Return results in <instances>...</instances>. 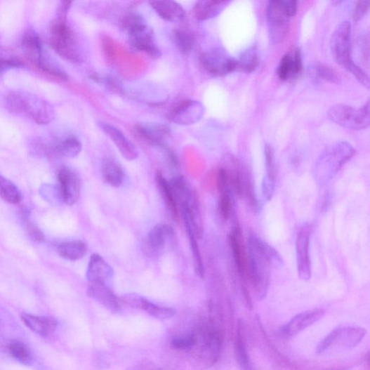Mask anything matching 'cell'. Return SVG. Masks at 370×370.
<instances>
[{"mask_svg": "<svg viewBox=\"0 0 370 370\" xmlns=\"http://www.w3.org/2000/svg\"><path fill=\"white\" fill-rule=\"evenodd\" d=\"M246 277L249 279L255 297L263 300L270 286V268L280 267L282 257L271 246L253 232L249 233L246 242Z\"/></svg>", "mask_w": 370, "mask_h": 370, "instance_id": "1", "label": "cell"}, {"mask_svg": "<svg viewBox=\"0 0 370 370\" xmlns=\"http://www.w3.org/2000/svg\"><path fill=\"white\" fill-rule=\"evenodd\" d=\"M194 343L187 352L192 367L197 370H206L218 361L223 336L220 329L209 320L203 323L194 333Z\"/></svg>", "mask_w": 370, "mask_h": 370, "instance_id": "2", "label": "cell"}, {"mask_svg": "<svg viewBox=\"0 0 370 370\" xmlns=\"http://www.w3.org/2000/svg\"><path fill=\"white\" fill-rule=\"evenodd\" d=\"M72 2L62 1L51 29L49 42L54 51L61 58L72 62H80L81 48L75 33L68 26L67 16Z\"/></svg>", "mask_w": 370, "mask_h": 370, "instance_id": "3", "label": "cell"}, {"mask_svg": "<svg viewBox=\"0 0 370 370\" xmlns=\"http://www.w3.org/2000/svg\"><path fill=\"white\" fill-rule=\"evenodd\" d=\"M355 154V147L348 142H338L326 147L312 169L315 183L319 186L327 185Z\"/></svg>", "mask_w": 370, "mask_h": 370, "instance_id": "4", "label": "cell"}, {"mask_svg": "<svg viewBox=\"0 0 370 370\" xmlns=\"http://www.w3.org/2000/svg\"><path fill=\"white\" fill-rule=\"evenodd\" d=\"M6 106L11 113L26 115L39 125H48L55 117V109L51 103L29 93L11 92L6 98Z\"/></svg>", "mask_w": 370, "mask_h": 370, "instance_id": "5", "label": "cell"}, {"mask_svg": "<svg viewBox=\"0 0 370 370\" xmlns=\"http://www.w3.org/2000/svg\"><path fill=\"white\" fill-rule=\"evenodd\" d=\"M122 26L128 32L129 43L136 51L154 59L161 57L154 31L141 15L136 13L128 15L123 20Z\"/></svg>", "mask_w": 370, "mask_h": 370, "instance_id": "6", "label": "cell"}, {"mask_svg": "<svg viewBox=\"0 0 370 370\" xmlns=\"http://www.w3.org/2000/svg\"><path fill=\"white\" fill-rule=\"evenodd\" d=\"M331 49L334 60L354 77L357 76L362 69L352 60V24L350 21H343L336 28L331 39Z\"/></svg>", "mask_w": 370, "mask_h": 370, "instance_id": "7", "label": "cell"}, {"mask_svg": "<svg viewBox=\"0 0 370 370\" xmlns=\"http://www.w3.org/2000/svg\"><path fill=\"white\" fill-rule=\"evenodd\" d=\"M328 117L335 124L352 131L368 128L370 123V107L368 100L357 109L348 105H338L328 112Z\"/></svg>", "mask_w": 370, "mask_h": 370, "instance_id": "8", "label": "cell"}, {"mask_svg": "<svg viewBox=\"0 0 370 370\" xmlns=\"http://www.w3.org/2000/svg\"><path fill=\"white\" fill-rule=\"evenodd\" d=\"M366 329L359 326L338 327L317 345L316 353L322 355L334 346L354 348L363 340Z\"/></svg>", "mask_w": 370, "mask_h": 370, "instance_id": "9", "label": "cell"}, {"mask_svg": "<svg viewBox=\"0 0 370 370\" xmlns=\"http://www.w3.org/2000/svg\"><path fill=\"white\" fill-rule=\"evenodd\" d=\"M266 15L270 41L273 44L281 43L289 32L291 18L286 11L283 0L270 1Z\"/></svg>", "mask_w": 370, "mask_h": 370, "instance_id": "10", "label": "cell"}, {"mask_svg": "<svg viewBox=\"0 0 370 370\" xmlns=\"http://www.w3.org/2000/svg\"><path fill=\"white\" fill-rule=\"evenodd\" d=\"M204 69L211 75L225 77L237 70V61L224 48H215L201 56Z\"/></svg>", "mask_w": 370, "mask_h": 370, "instance_id": "11", "label": "cell"}, {"mask_svg": "<svg viewBox=\"0 0 370 370\" xmlns=\"http://www.w3.org/2000/svg\"><path fill=\"white\" fill-rule=\"evenodd\" d=\"M312 226L305 223L300 229L296 239V254L299 278L305 282L312 277V263L310 254Z\"/></svg>", "mask_w": 370, "mask_h": 370, "instance_id": "12", "label": "cell"}, {"mask_svg": "<svg viewBox=\"0 0 370 370\" xmlns=\"http://www.w3.org/2000/svg\"><path fill=\"white\" fill-rule=\"evenodd\" d=\"M206 112L204 105L197 101L187 100L178 105L169 114V119L180 126H192L199 122Z\"/></svg>", "mask_w": 370, "mask_h": 370, "instance_id": "13", "label": "cell"}, {"mask_svg": "<svg viewBox=\"0 0 370 370\" xmlns=\"http://www.w3.org/2000/svg\"><path fill=\"white\" fill-rule=\"evenodd\" d=\"M59 190L62 203L67 206L76 204L81 194V180L75 171L62 167L58 172Z\"/></svg>", "mask_w": 370, "mask_h": 370, "instance_id": "14", "label": "cell"}, {"mask_svg": "<svg viewBox=\"0 0 370 370\" xmlns=\"http://www.w3.org/2000/svg\"><path fill=\"white\" fill-rule=\"evenodd\" d=\"M325 315L322 308L310 310L293 317L289 322L279 329V334L285 338L298 335L319 322Z\"/></svg>", "mask_w": 370, "mask_h": 370, "instance_id": "15", "label": "cell"}, {"mask_svg": "<svg viewBox=\"0 0 370 370\" xmlns=\"http://www.w3.org/2000/svg\"><path fill=\"white\" fill-rule=\"evenodd\" d=\"M98 126L114 143L121 155L128 161H134L139 152L134 144L119 129L105 121H98Z\"/></svg>", "mask_w": 370, "mask_h": 370, "instance_id": "16", "label": "cell"}, {"mask_svg": "<svg viewBox=\"0 0 370 370\" xmlns=\"http://www.w3.org/2000/svg\"><path fill=\"white\" fill-rule=\"evenodd\" d=\"M230 235L229 242L232 251L234 266L238 275L244 284L246 278V244H244L242 231L235 222Z\"/></svg>", "mask_w": 370, "mask_h": 370, "instance_id": "17", "label": "cell"}, {"mask_svg": "<svg viewBox=\"0 0 370 370\" xmlns=\"http://www.w3.org/2000/svg\"><path fill=\"white\" fill-rule=\"evenodd\" d=\"M264 157L265 175L262 183V192L264 199L270 201L276 191L277 169L273 147L268 143L264 145Z\"/></svg>", "mask_w": 370, "mask_h": 370, "instance_id": "18", "label": "cell"}, {"mask_svg": "<svg viewBox=\"0 0 370 370\" xmlns=\"http://www.w3.org/2000/svg\"><path fill=\"white\" fill-rule=\"evenodd\" d=\"M136 130L147 143L166 149L171 136V130L167 125L156 121L143 122L137 126Z\"/></svg>", "mask_w": 370, "mask_h": 370, "instance_id": "19", "label": "cell"}, {"mask_svg": "<svg viewBox=\"0 0 370 370\" xmlns=\"http://www.w3.org/2000/svg\"><path fill=\"white\" fill-rule=\"evenodd\" d=\"M303 68L302 53L299 48H295L282 59L277 68V76L284 81L298 79Z\"/></svg>", "mask_w": 370, "mask_h": 370, "instance_id": "20", "label": "cell"}, {"mask_svg": "<svg viewBox=\"0 0 370 370\" xmlns=\"http://www.w3.org/2000/svg\"><path fill=\"white\" fill-rule=\"evenodd\" d=\"M114 277L111 265L98 254H93L89 260L86 277L89 284L100 283L108 284Z\"/></svg>", "mask_w": 370, "mask_h": 370, "instance_id": "21", "label": "cell"}, {"mask_svg": "<svg viewBox=\"0 0 370 370\" xmlns=\"http://www.w3.org/2000/svg\"><path fill=\"white\" fill-rule=\"evenodd\" d=\"M87 293L92 300L112 312L120 310V301L108 284H89Z\"/></svg>", "mask_w": 370, "mask_h": 370, "instance_id": "22", "label": "cell"}, {"mask_svg": "<svg viewBox=\"0 0 370 370\" xmlns=\"http://www.w3.org/2000/svg\"><path fill=\"white\" fill-rule=\"evenodd\" d=\"M21 319L25 325L42 337L51 336L58 327V322L53 317L22 313Z\"/></svg>", "mask_w": 370, "mask_h": 370, "instance_id": "23", "label": "cell"}, {"mask_svg": "<svg viewBox=\"0 0 370 370\" xmlns=\"http://www.w3.org/2000/svg\"><path fill=\"white\" fill-rule=\"evenodd\" d=\"M21 47L25 55L36 65H39L46 54L41 39L34 30H29L24 34Z\"/></svg>", "mask_w": 370, "mask_h": 370, "instance_id": "24", "label": "cell"}, {"mask_svg": "<svg viewBox=\"0 0 370 370\" xmlns=\"http://www.w3.org/2000/svg\"><path fill=\"white\" fill-rule=\"evenodd\" d=\"M150 4L156 13L166 21L177 22L183 20L185 17V9L177 2L159 0V1H152Z\"/></svg>", "mask_w": 370, "mask_h": 370, "instance_id": "25", "label": "cell"}, {"mask_svg": "<svg viewBox=\"0 0 370 370\" xmlns=\"http://www.w3.org/2000/svg\"><path fill=\"white\" fill-rule=\"evenodd\" d=\"M220 194L218 201V211L222 218L228 220L231 218L234 206V191L227 181L217 184Z\"/></svg>", "mask_w": 370, "mask_h": 370, "instance_id": "26", "label": "cell"}, {"mask_svg": "<svg viewBox=\"0 0 370 370\" xmlns=\"http://www.w3.org/2000/svg\"><path fill=\"white\" fill-rule=\"evenodd\" d=\"M102 174L109 185L119 187L125 180V172L120 164L113 159L107 158L102 162Z\"/></svg>", "mask_w": 370, "mask_h": 370, "instance_id": "27", "label": "cell"}, {"mask_svg": "<svg viewBox=\"0 0 370 370\" xmlns=\"http://www.w3.org/2000/svg\"><path fill=\"white\" fill-rule=\"evenodd\" d=\"M57 251L62 258L70 261H77L86 256L88 246L81 240L65 241L57 246Z\"/></svg>", "mask_w": 370, "mask_h": 370, "instance_id": "28", "label": "cell"}, {"mask_svg": "<svg viewBox=\"0 0 370 370\" xmlns=\"http://www.w3.org/2000/svg\"><path fill=\"white\" fill-rule=\"evenodd\" d=\"M229 1H211V0H202L197 2L194 7V15L199 20H208L218 16L223 11Z\"/></svg>", "mask_w": 370, "mask_h": 370, "instance_id": "29", "label": "cell"}, {"mask_svg": "<svg viewBox=\"0 0 370 370\" xmlns=\"http://www.w3.org/2000/svg\"><path fill=\"white\" fill-rule=\"evenodd\" d=\"M133 95L136 100L146 104L159 105L167 100L166 93L159 86L142 85Z\"/></svg>", "mask_w": 370, "mask_h": 370, "instance_id": "30", "label": "cell"}, {"mask_svg": "<svg viewBox=\"0 0 370 370\" xmlns=\"http://www.w3.org/2000/svg\"><path fill=\"white\" fill-rule=\"evenodd\" d=\"M185 226L187 235L189 237V241L190 244V250L193 259V265L194 268V272L197 277L201 279H204L205 277V267L199 249V243H197V239L195 236L194 232L192 227L186 220H184Z\"/></svg>", "mask_w": 370, "mask_h": 370, "instance_id": "31", "label": "cell"}, {"mask_svg": "<svg viewBox=\"0 0 370 370\" xmlns=\"http://www.w3.org/2000/svg\"><path fill=\"white\" fill-rule=\"evenodd\" d=\"M175 234L173 229L167 225H157L147 234V241L150 248L155 251L163 249L167 240Z\"/></svg>", "mask_w": 370, "mask_h": 370, "instance_id": "32", "label": "cell"}, {"mask_svg": "<svg viewBox=\"0 0 370 370\" xmlns=\"http://www.w3.org/2000/svg\"><path fill=\"white\" fill-rule=\"evenodd\" d=\"M83 145L76 137H68L59 142L52 149V154H58L65 158L77 157L82 152Z\"/></svg>", "mask_w": 370, "mask_h": 370, "instance_id": "33", "label": "cell"}, {"mask_svg": "<svg viewBox=\"0 0 370 370\" xmlns=\"http://www.w3.org/2000/svg\"><path fill=\"white\" fill-rule=\"evenodd\" d=\"M156 182L169 211L174 218H178L179 214L178 206L173 192H172L169 182L164 178L160 171L157 172Z\"/></svg>", "mask_w": 370, "mask_h": 370, "instance_id": "34", "label": "cell"}, {"mask_svg": "<svg viewBox=\"0 0 370 370\" xmlns=\"http://www.w3.org/2000/svg\"><path fill=\"white\" fill-rule=\"evenodd\" d=\"M237 61V70L245 73L254 72L260 65V58L256 46H251L242 53Z\"/></svg>", "mask_w": 370, "mask_h": 370, "instance_id": "35", "label": "cell"}, {"mask_svg": "<svg viewBox=\"0 0 370 370\" xmlns=\"http://www.w3.org/2000/svg\"><path fill=\"white\" fill-rule=\"evenodd\" d=\"M242 335L241 325H239L234 344L237 361L241 370H255Z\"/></svg>", "mask_w": 370, "mask_h": 370, "instance_id": "36", "label": "cell"}, {"mask_svg": "<svg viewBox=\"0 0 370 370\" xmlns=\"http://www.w3.org/2000/svg\"><path fill=\"white\" fill-rule=\"evenodd\" d=\"M0 197L11 204H18L22 199L18 187L2 176H0Z\"/></svg>", "mask_w": 370, "mask_h": 370, "instance_id": "37", "label": "cell"}, {"mask_svg": "<svg viewBox=\"0 0 370 370\" xmlns=\"http://www.w3.org/2000/svg\"><path fill=\"white\" fill-rule=\"evenodd\" d=\"M8 352L11 357L22 364H31L33 356L26 344L20 341H11L8 344Z\"/></svg>", "mask_w": 370, "mask_h": 370, "instance_id": "38", "label": "cell"}, {"mask_svg": "<svg viewBox=\"0 0 370 370\" xmlns=\"http://www.w3.org/2000/svg\"><path fill=\"white\" fill-rule=\"evenodd\" d=\"M310 74L316 79H322L329 83L338 84L340 79L336 72L330 67L320 64L314 63L310 68Z\"/></svg>", "mask_w": 370, "mask_h": 370, "instance_id": "39", "label": "cell"}, {"mask_svg": "<svg viewBox=\"0 0 370 370\" xmlns=\"http://www.w3.org/2000/svg\"><path fill=\"white\" fill-rule=\"evenodd\" d=\"M141 310L159 319H170L176 314L174 309L159 306L147 299L145 300Z\"/></svg>", "mask_w": 370, "mask_h": 370, "instance_id": "40", "label": "cell"}, {"mask_svg": "<svg viewBox=\"0 0 370 370\" xmlns=\"http://www.w3.org/2000/svg\"><path fill=\"white\" fill-rule=\"evenodd\" d=\"M21 218L25 228L29 237L36 242H42L44 241V234L41 230L30 218V212L27 209L21 210Z\"/></svg>", "mask_w": 370, "mask_h": 370, "instance_id": "41", "label": "cell"}, {"mask_svg": "<svg viewBox=\"0 0 370 370\" xmlns=\"http://www.w3.org/2000/svg\"><path fill=\"white\" fill-rule=\"evenodd\" d=\"M175 41L177 47L182 54L188 55L192 51L195 39L192 33L178 30L175 33Z\"/></svg>", "mask_w": 370, "mask_h": 370, "instance_id": "42", "label": "cell"}, {"mask_svg": "<svg viewBox=\"0 0 370 370\" xmlns=\"http://www.w3.org/2000/svg\"><path fill=\"white\" fill-rule=\"evenodd\" d=\"M40 194L44 197L45 201L52 204H58L62 201L58 186L56 187L48 184L43 185L40 187Z\"/></svg>", "mask_w": 370, "mask_h": 370, "instance_id": "43", "label": "cell"}, {"mask_svg": "<svg viewBox=\"0 0 370 370\" xmlns=\"http://www.w3.org/2000/svg\"><path fill=\"white\" fill-rule=\"evenodd\" d=\"M194 343V333H192L189 336L174 338L171 341V346L175 349L188 352L193 346Z\"/></svg>", "mask_w": 370, "mask_h": 370, "instance_id": "44", "label": "cell"}, {"mask_svg": "<svg viewBox=\"0 0 370 370\" xmlns=\"http://www.w3.org/2000/svg\"><path fill=\"white\" fill-rule=\"evenodd\" d=\"M369 9V1H358L356 3L354 11L353 19L355 21L362 20Z\"/></svg>", "mask_w": 370, "mask_h": 370, "instance_id": "45", "label": "cell"}, {"mask_svg": "<svg viewBox=\"0 0 370 370\" xmlns=\"http://www.w3.org/2000/svg\"><path fill=\"white\" fill-rule=\"evenodd\" d=\"M21 67H22V65L19 60L0 58V72L10 68H19Z\"/></svg>", "mask_w": 370, "mask_h": 370, "instance_id": "46", "label": "cell"}, {"mask_svg": "<svg viewBox=\"0 0 370 370\" xmlns=\"http://www.w3.org/2000/svg\"><path fill=\"white\" fill-rule=\"evenodd\" d=\"M127 370H164L150 362H141L140 363L133 365Z\"/></svg>", "mask_w": 370, "mask_h": 370, "instance_id": "47", "label": "cell"}, {"mask_svg": "<svg viewBox=\"0 0 370 370\" xmlns=\"http://www.w3.org/2000/svg\"><path fill=\"white\" fill-rule=\"evenodd\" d=\"M283 4L286 8V12L291 18L293 17L297 14L298 12V2L291 1V0H283Z\"/></svg>", "mask_w": 370, "mask_h": 370, "instance_id": "48", "label": "cell"}, {"mask_svg": "<svg viewBox=\"0 0 370 370\" xmlns=\"http://www.w3.org/2000/svg\"><path fill=\"white\" fill-rule=\"evenodd\" d=\"M331 370H346V369H331Z\"/></svg>", "mask_w": 370, "mask_h": 370, "instance_id": "49", "label": "cell"}]
</instances>
